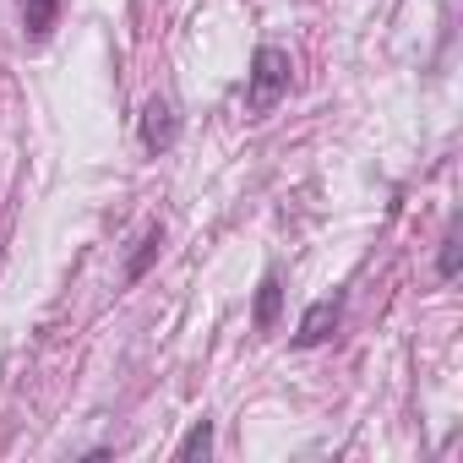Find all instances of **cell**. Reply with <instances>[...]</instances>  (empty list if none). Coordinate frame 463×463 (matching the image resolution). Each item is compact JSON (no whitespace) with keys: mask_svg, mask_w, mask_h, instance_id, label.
<instances>
[{"mask_svg":"<svg viewBox=\"0 0 463 463\" xmlns=\"http://www.w3.org/2000/svg\"><path fill=\"white\" fill-rule=\"evenodd\" d=\"M279 311H284V284H279V273H262V284H257V327L262 333H273L279 327Z\"/></svg>","mask_w":463,"mask_h":463,"instance_id":"277c9868","label":"cell"},{"mask_svg":"<svg viewBox=\"0 0 463 463\" xmlns=\"http://www.w3.org/2000/svg\"><path fill=\"white\" fill-rule=\"evenodd\" d=\"M207 452H213V420H196L180 441V458H207Z\"/></svg>","mask_w":463,"mask_h":463,"instance_id":"52a82bcc","label":"cell"},{"mask_svg":"<svg viewBox=\"0 0 463 463\" xmlns=\"http://www.w3.org/2000/svg\"><path fill=\"white\" fill-rule=\"evenodd\" d=\"M436 273H441V284H452V279H458V229H447L441 257H436Z\"/></svg>","mask_w":463,"mask_h":463,"instance_id":"ba28073f","label":"cell"},{"mask_svg":"<svg viewBox=\"0 0 463 463\" xmlns=\"http://www.w3.org/2000/svg\"><path fill=\"white\" fill-rule=\"evenodd\" d=\"M338 317H344V300H338V295L311 300L306 317H300V327H295V349H317V344H327V338L338 333Z\"/></svg>","mask_w":463,"mask_h":463,"instance_id":"3957f363","label":"cell"},{"mask_svg":"<svg viewBox=\"0 0 463 463\" xmlns=\"http://www.w3.org/2000/svg\"><path fill=\"white\" fill-rule=\"evenodd\" d=\"M55 17H61V0H23V33L28 39H50Z\"/></svg>","mask_w":463,"mask_h":463,"instance_id":"5b68a950","label":"cell"},{"mask_svg":"<svg viewBox=\"0 0 463 463\" xmlns=\"http://www.w3.org/2000/svg\"><path fill=\"white\" fill-rule=\"evenodd\" d=\"M289 93V55L279 44H262L251 55V71H246V104L251 109H268Z\"/></svg>","mask_w":463,"mask_h":463,"instance_id":"6da1fadb","label":"cell"},{"mask_svg":"<svg viewBox=\"0 0 463 463\" xmlns=\"http://www.w3.org/2000/svg\"><path fill=\"white\" fill-rule=\"evenodd\" d=\"M158 251H164V229H158V223H147V235L137 241V257L126 262V284H142V273L153 268V257H158Z\"/></svg>","mask_w":463,"mask_h":463,"instance_id":"8992f818","label":"cell"},{"mask_svg":"<svg viewBox=\"0 0 463 463\" xmlns=\"http://www.w3.org/2000/svg\"><path fill=\"white\" fill-rule=\"evenodd\" d=\"M137 137H142L147 153H169L175 137H180V115H175V104H169V99H147V104H142V126H137Z\"/></svg>","mask_w":463,"mask_h":463,"instance_id":"7a4b0ae2","label":"cell"}]
</instances>
